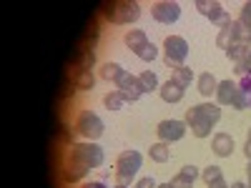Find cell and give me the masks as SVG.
I'll list each match as a JSON object with an SVG mask.
<instances>
[{
  "label": "cell",
  "mask_w": 251,
  "mask_h": 188,
  "mask_svg": "<svg viewBox=\"0 0 251 188\" xmlns=\"http://www.w3.org/2000/svg\"><path fill=\"white\" fill-rule=\"evenodd\" d=\"M68 163H78L83 168H100L106 156H103V148L96 143V141H86V143H71L68 145V156H66Z\"/></svg>",
  "instance_id": "obj_1"
},
{
  "label": "cell",
  "mask_w": 251,
  "mask_h": 188,
  "mask_svg": "<svg viewBox=\"0 0 251 188\" xmlns=\"http://www.w3.org/2000/svg\"><path fill=\"white\" fill-rule=\"evenodd\" d=\"M103 13L116 25H131L141 18V5L136 0H116L111 5H103Z\"/></svg>",
  "instance_id": "obj_2"
},
{
  "label": "cell",
  "mask_w": 251,
  "mask_h": 188,
  "mask_svg": "<svg viewBox=\"0 0 251 188\" xmlns=\"http://www.w3.org/2000/svg\"><path fill=\"white\" fill-rule=\"evenodd\" d=\"M143 163V156L138 151H123L116 161V186H131V181L138 176V168Z\"/></svg>",
  "instance_id": "obj_3"
},
{
  "label": "cell",
  "mask_w": 251,
  "mask_h": 188,
  "mask_svg": "<svg viewBox=\"0 0 251 188\" xmlns=\"http://www.w3.org/2000/svg\"><path fill=\"white\" fill-rule=\"evenodd\" d=\"M73 128L78 136H83L86 141H98L103 136V131H106V125H103L100 116L93 113V111H80L75 116V123H73Z\"/></svg>",
  "instance_id": "obj_4"
},
{
  "label": "cell",
  "mask_w": 251,
  "mask_h": 188,
  "mask_svg": "<svg viewBox=\"0 0 251 188\" xmlns=\"http://www.w3.org/2000/svg\"><path fill=\"white\" fill-rule=\"evenodd\" d=\"M163 63H166V68H181L186 58H188V43L181 38V35H169L163 40Z\"/></svg>",
  "instance_id": "obj_5"
},
{
  "label": "cell",
  "mask_w": 251,
  "mask_h": 188,
  "mask_svg": "<svg viewBox=\"0 0 251 188\" xmlns=\"http://www.w3.org/2000/svg\"><path fill=\"white\" fill-rule=\"evenodd\" d=\"M186 125H191L194 120H208L211 125H216L221 120V108L216 103H199V106H191L186 111Z\"/></svg>",
  "instance_id": "obj_6"
},
{
  "label": "cell",
  "mask_w": 251,
  "mask_h": 188,
  "mask_svg": "<svg viewBox=\"0 0 251 188\" xmlns=\"http://www.w3.org/2000/svg\"><path fill=\"white\" fill-rule=\"evenodd\" d=\"M116 88H118V93L126 98V103H136V100L143 95V91H141V86H138V75H133V73H128V70H123V73L118 75Z\"/></svg>",
  "instance_id": "obj_7"
},
{
  "label": "cell",
  "mask_w": 251,
  "mask_h": 188,
  "mask_svg": "<svg viewBox=\"0 0 251 188\" xmlns=\"http://www.w3.org/2000/svg\"><path fill=\"white\" fill-rule=\"evenodd\" d=\"M156 133H158V141L161 143H169L171 145V143H176V141H181L186 136V120H176V118L161 120Z\"/></svg>",
  "instance_id": "obj_8"
},
{
  "label": "cell",
  "mask_w": 251,
  "mask_h": 188,
  "mask_svg": "<svg viewBox=\"0 0 251 188\" xmlns=\"http://www.w3.org/2000/svg\"><path fill=\"white\" fill-rule=\"evenodd\" d=\"M151 15H153V20H158V23L171 25L181 18V5L174 3V0H161V3L151 5Z\"/></svg>",
  "instance_id": "obj_9"
},
{
  "label": "cell",
  "mask_w": 251,
  "mask_h": 188,
  "mask_svg": "<svg viewBox=\"0 0 251 188\" xmlns=\"http://www.w3.org/2000/svg\"><path fill=\"white\" fill-rule=\"evenodd\" d=\"M236 95H239V83H234V80H219L216 106H231Z\"/></svg>",
  "instance_id": "obj_10"
},
{
  "label": "cell",
  "mask_w": 251,
  "mask_h": 188,
  "mask_svg": "<svg viewBox=\"0 0 251 188\" xmlns=\"http://www.w3.org/2000/svg\"><path fill=\"white\" fill-rule=\"evenodd\" d=\"M196 10L203 15V18H208L211 23H216V20L224 15V5L219 3V0H196Z\"/></svg>",
  "instance_id": "obj_11"
},
{
  "label": "cell",
  "mask_w": 251,
  "mask_h": 188,
  "mask_svg": "<svg viewBox=\"0 0 251 188\" xmlns=\"http://www.w3.org/2000/svg\"><path fill=\"white\" fill-rule=\"evenodd\" d=\"M211 151L219 156V158H228L234 153V138L228 133H216L214 141H211Z\"/></svg>",
  "instance_id": "obj_12"
},
{
  "label": "cell",
  "mask_w": 251,
  "mask_h": 188,
  "mask_svg": "<svg viewBox=\"0 0 251 188\" xmlns=\"http://www.w3.org/2000/svg\"><path fill=\"white\" fill-rule=\"evenodd\" d=\"M88 176V168H83V165H78V163H63V168H60V178L66 181V183H78V181H83Z\"/></svg>",
  "instance_id": "obj_13"
},
{
  "label": "cell",
  "mask_w": 251,
  "mask_h": 188,
  "mask_svg": "<svg viewBox=\"0 0 251 188\" xmlns=\"http://www.w3.org/2000/svg\"><path fill=\"white\" fill-rule=\"evenodd\" d=\"M183 88L181 86H176L174 80H166V83H161V88H158V95L166 100V103H181L183 100Z\"/></svg>",
  "instance_id": "obj_14"
},
{
  "label": "cell",
  "mask_w": 251,
  "mask_h": 188,
  "mask_svg": "<svg viewBox=\"0 0 251 188\" xmlns=\"http://www.w3.org/2000/svg\"><path fill=\"white\" fill-rule=\"evenodd\" d=\"M123 40H126V46H128L133 53H138V50H143L146 46H149V35H146L143 30H136V28L126 33Z\"/></svg>",
  "instance_id": "obj_15"
},
{
  "label": "cell",
  "mask_w": 251,
  "mask_h": 188,
  "mask_svg": "<svg viewBox=\"0 0 251 188\" xmlns=\"http://www.w3.org/2000/svg\"><path fill=\"white\" fill-rule=\"evenodd\" d=\"M73 86H75V91H91V88L96 86V75H93L91 70L75 68V73H73Z\"/></svg>",
  "instance_id": "obj_16"
},
{
  "label": "cell",
  "mask_w": 251,
  "mask_h": 188,
  "mask_svg": "<svg viewBox=\"0 0 251 188\" xmlns=\"http://www.w3.org/2000/svg\"><path fill=\"white\" fill-rule=\"evenodd\" d=\"M216 88H219V80H216L211 73H201V75H199V93H201L203 98L216 95Z\"/></svg>",
  "instance_id": "obj_17"
},
{
  "label": "cell",
  "mask_w": 251,
  "mask_h": 188,
  "mask_svg": "<svg viewBox=\"0 0 251 188\" xmlns=\"http://www.w3.org/2000/svg\"><path fill=\"white\" fill-rule=\"evenodd\" d=\"M138 86H141L143 93H153V91L161 88V83H158V75H156L153 70H143V73L138 75Z\"/></svg>",
  "instance_id": "obj_18"
},
{
  "label": "cell",
  "mask_w": 251,
  "mask_h": 188,
  "mask_svg": "<svg viewBox=\"0 0 251 188\" xmlns=\"http://www.w3.org/2000/svg\"><path fill=\"white\" fill-rule=\"evenodd\" d=\"M231 30H234V35H236L239 43H249V40H251V23H246V20L234 18V20H231Z\"/></svg>",
  "instance_id": "obj_19"
},
{
  "label": "cell",
  "mask_w": 251,
  "mask_h": 188,
  "mask_svg": "<svg viewBox=\"0 0 251 188\" xmlns=\"http://www.w3.org/2000/svg\"><path fill=\"white\" fill-rule=\"evenodd\" d=\"M149 156H151V161H156V163H166L171 158V145L169 143H153L151 148H149Z\"/></svg>",
  "instance_id": "obj_20"
},
{
  "label": "cell",
  "mask_w": 251,
  "mask_h": 188,
  "mask_svg": "<svg viewBox=\"0 0 251 188\" xmlns=\"http://www.w3.org/2000/svg\"><path fill=\"white\" fill-rule=\"evenodd\" d=\"M171 80L176 83V86H181L183 91L191 86V80H194V70L191 68H186V66H181V68H176V70H171Z\"/></svg>",
  "instance_id": "obj_21"
},
{
  "label": "cell",
  "mask_w": 251,
  "mask_h": 188,
  "mask_svg": "<svg viewBox=\"0 0 251 188\" xmlns=\"http://www.w3.org/2000/svg\"><path fill=\"white\" fill-rule=\"evenodd\" d=\"M226 58L234 60V66L236 63H249V46L246 43H234L231 48L226 50Z\"/></svg>",
  "instance_id": "obj_22"
},
{
  "label": "cell",
  "mask_w": 251,
  "mask_h": 188,
  "mask_svg": "<svg viewBox=\"0 0 251 188\" xmlns=\"http://www.w3.org/2000/svg\"><path fill=\"white\" fill-rule=\"evenodd\" d=\"M234 43H239V40H236V35H234L231 25H228V28H224V30H219V35H216V46H219V48L228 50V48H231Z\"/></svg>",
  "instance_id": "obj_23"
},
{
  "label": "cell",
  "mask_w": 251,
  "mask_h": 188,
  "mask_svg": "<svg viewBox=\"0 0 251 188\" xmlns=\"http://www.w3.org/2000/svg\"><path fill=\"white\" fill-rule=\"evenodd\" d=\"M121 73H123V68L118 66V63H111V60H108V63H103V66H100V78H103V80H113V83H116Z\"/></svg>",
  "instance_id": "obj_24"
},
{
  "label": "cell",
  "mask_w": 251,
  "mask_h": 188,
  "mask_svg": "<svg viewBox=\"0 0 251 188\" xmlns=\"http://www.w3.org/2000/svg\"><path fill=\"white\" fill-rule=\"evenodd\" d=\"M103 106H106L108 111H121L126 106V98L118 91H111V93H106V98H103Z\"/></svg>",
  "instance_id": "obj_25"
},
{
  "label": "cell",
  "mask_w": 251,
  "mask_h": 188,
  "mask_svg": "<svg viewBox=\"0 0 251 188\" xmlns=\"http://www.w3.org/2000/svg\"><path fill=\"white\" fill-rule=\"evenodd\" d=\"M188 128H191V133H194L196 138H208V136H211V128H214V125L208 123V120H194L191 125H188Z\"/></svg>",
  "instance_id": "obj_26"
},
{
  "label": "cell",
  "mask_w": 251,
  "mask_h": 188,
  "mask_svg": "<svg viewBox=\"0 0 251 188\" xmlns=\"http://www.w3.org/2000/svg\"><path fill=\"white\" fill-rule=\"evenodd\" d=\"M201 178H203V181H206V186H208V183H214V181H221V178H224V173H221L219 165H206V168L201 171Z\"/></svg>",
  "instance_id": "obj_27"
},
{
  "label": "cell",
  "mask_w": 251,
  "mask_h": 188,
  "mask_svg": "<svg viewBox=\"0 0 251 188\" xmlns=\"http://www.w3.org/2000/svg\"><path fill=\"white\" fill-rule=\"evenodd\" d=\"M93 63H96L93 50H83V53H80V58L75 60V68H80V70H91V68H93Z\"/></svg>",
  "instance_id": "obj_28"
},
{
  "label": "cell",
  "mask_w": 251,
  "mask_h": 188,
  "mask_svg": "<svg viewBox=\"0 0 251 188\" xmlns=\"http://www.w3.org/2000/svg\"><path fill=\"white\" fill-rule=\"evenodd\" d=\"M136 55H138L143 63H151V60H156V58H158V48H156L153 43H149V46H146L143 50H138Z\"/></svg>",
  "instance_id": "obj_29"
},
{
  "label": "cell",
  "mask_w": 251,
  "mask_h": 188,
  "mask_svg": "<svg viewBox=\"0 0 251 188\" xmlns=\"http://www.w3.org/2000/svg\"><path fill=\"white\" fill-rule=\"evenodd\" d=\"M171 188H194V178H188L183 173H176L171 178Z\"/></svg>",
  "instance_id": "obj_30"
},
{
  "label": "cell",
  "mask_w": 251,
  "mask_h": 188,
  "mask_svg": "<svg viewBox=\"0 0 251 188\" xmlns=\"http://www.w3.org/2000/svg\"><path fill=\"white\" fill-rule=\"evenodd\" d=\"M239 88L244 91V95H246V100H249V106H251V73L244 75V78L239 80Z\"/></svg>",
  "instance_id": "obj_31"
},
{
  "label": "cell",
  "mask_w": 251,
  "mask_h": 188,
  "mask_svg": "<svg viewBox=\"0 0 251 188\" xmlns=\"http://www.w3.org/2000/svg\"><path fill=\"white\" fill-rule=\"evenodd\" d=\"M181 173H183V176H188V178H194V181H196V178L201 176L196 165H183V168H181Z\"/></svg>",
  "instance_id": "obj_32"
},
{
  "label": "cell",
  "mask_w": 251,
  "mask_h": 188,
  "mask_svg": "<svg viewBox=\"0 0 251 188\" xmlns=\"http://www.w3.org/2000/svg\"><path fill=\"white\" fill-rule=\"evenodd\" d=\"M239 18H241V20H246V23H251V0L241 5V15H239Z\"/></svg>",
  "instance_id": "obj_33"
},
{
  "label": "cell",
  "mask_w": 251,
  "mask_h": 188,
  "mask_svg": "<svg viewBox=\"0 0 251 188\" xmlns=\"http://www.w3.org/2000/svg\"><path fill=\"white\" fill-rule=\"evenodd\" d=\"M216 25H219V30H224V28H228V25H231V15H228V13H224L219 20H216Z\"/></svg>",
  "instance_id": "obj_34"
},
{
  "label": "cell",
  "mask_w": 251,
  "mask_h": 188,
  "mask_svg": "<svg viewBox=\"0 0 251 188\" xmlns=\"http://www.w3.org/2000/svg\"><path fill=\"white\" fill-rule=\"evenodd\" d=\"M156 186H158V183H156L151 176H149V178H141V181L136 183V188H156Z\"/></svg>",
  "instance_id": "obj_35"
},
{
  "label": "cell",
  "mask_w": 251,
  "mask_h": 188,
  "mask_svg": "<svg viewBox=\"0 0 251 188\" xmlns=\"http://www.w3.org/2000/svg\"><path fill=\"white\" fill-rule=\"evenodd\" d=\"M208 188H231V186H228L224 178L221 181H214V183H208Z\"/></svg>",
  "instance_id": "obj_36"
},
{
  "label": "cell",
  "mask_w": 251,
  "mask_h": 188,
  "mask_svg": "<svg viewBox=\"0 0 251 188\" xmlns=\"http://www.w3.org/2000/svg\"><path fill=\"white\" fill-rule=\"evenodd\" d=\"M83 188H106V183H100V181H91V183H83Z\"/></svg>",
  "instance_id": "obj_37"
},
{
  "label": "cell",
  "mask_w": 251,
  "mask_h": 188,
  "mask_svg": "<svg viewBox=\"0 0 251 188\" xmlns=\"http://www.w3.org/2000/svg\"><path fill=\"white\" fill-rule=\"evenodd\" d=\"M244 153H246V158L251 161V138H246V143H244Z\"/></svg>",
  "instance_id": "obj_38"
},
{
  "label": "cell",
  "mask_w": 251,
  "mask_h": 188,
  "mask_svg": "<svg viewBox=\"0 0 251 188\" xmlns=\"http://www.w3.org/2000/svg\"><path fill=\"white\" fill-rule=\"evenodd\" d=\"M231 188H246V183H244V181H236V183H234Z\"/></svg>",
  "instance_id": "obj_39"
},
{
  "label": "cell",
  "mask_w": 251,
  "mask_h": 188,
  "mask_svg": "<svg viewBox=\"0 0 251 188\" xmlns=\"http://www.w3.org/2000/svg\"><path fill=\"white\" fill-rule=\"evenodd\" d=\"M156 188H171V183H158Z\"/></svg>",
  "instance_id": "obj_40"
},
{
  "label": "cell",
  "mask_w": 251,
  "mask_h": 188,
  "mask_svg": "<svg viewBox=\"0 0 251 188\" xmlns=\"http://www.w3.org/2000/svg\"><path fill=\"white\" fill-rule=\"evenodd\" d=\"M246 46H249V66H251V40H249V43H246Z\"/></svg>",
  "instance_id": "obj_41"
},
{
  "label": "cell",
  "mask_w": 251,
  "mask_h": 188,
  "mask_svg": "<svg viewBox=\"0 0 251 188\" xmlns=\"http://www.w3.org/2000/svg\"><path fill=\"white\" fill-rule=\"evenodd\" d=\"M246 171H249V176H251V161H249V165H246Z\"/></svg>",
  "instance_id": "obj_42"
},
{
  "label": "cell",
  "mask_w": 251,
  "mask_h": 188,
  "mask_svg": "<svg viewBox=\"0 0 251 188\" xmlns=\"http://www.w3.org/2000/svg\"><path fill=\"white\" fill-rule=\"evenodd\" d=\"M246 188H251V176H249V183H246Z\"/></svg>",
  "instance_id": "obj_43"
},
{
  "label": "cell",
  "mask_w": 251,
  "mask_h": 188,
  "mask_svg": "<svg viewBox=\"0 0 251 188\" xmlns=\"http://www.w3.org/2000/svg\"><path fill=\"white\" fill-rule=\"evenodd\" d=\"M249 138H251V128H249Z\"/></svg>",
  "instance_id": "obj_44"
},
{
  "label": "cell",
  "mask_w": 251,
  "mask_h": 188,
  "mask_svg": "<svg viewBox=\"0 0 251 188\" xmlns=\"http://www.w3.org/2000/svg\"><path fill=\"white\" fill-rule=\"evenodd\" d=\"M106 188H108V186H106ZM113 188H121V186H113Z\"/></svg>",
  "instance_id": "obj_45"
},
{
  "label": "cell",
  "mask_w": 251,
  "mask_h": 188,
  "mask_svg": "<svg viewBox=\"0 0 251 188\" xmlns=\"http://www.w3.org/2000/svg\"><path fill=\"white\" fill-rule=\"evenodd\" d=\"M121 188H128V186H121Z\"/></svg>",
  "instance_id": "obj_46"
}]
</instances>
